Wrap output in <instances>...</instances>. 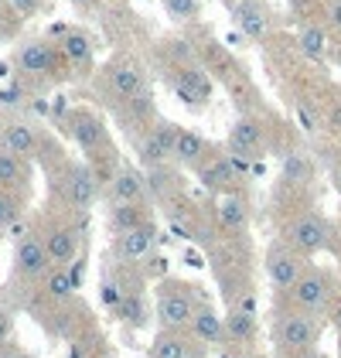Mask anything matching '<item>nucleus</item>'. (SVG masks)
<instances>
[{"instance_id": "f257e3e1", "label": "nucleus", "mask_w": 341, "mask_h": 358, "mask_svg": "<svg viewBox=\"0 0 341 358\" xmlns=\"http://www.w3.org/2000/svg\"><path fill=\"white\" fill-rule=\"evenodd\" d=\"M17 72L24 79H55L61 76V69H68V62L61 58L55 41L48 38H28L21 48H17Z\"/></svg>"}, {"instance_id": "f03ea898", "label": "nucleus", "mask_w": 341, "mask_h": 358, "mask_svg": "<svg viewBox=\"0 0 341 358\" xmlns=\"http://www.w3.org/2000/svg\"><path fill=\"white\" fill-rule=\"evenodd\" d=\"M195 297H191V290H188V283H181V280H164L161 287H157V307H154V314H157V324L168 331H184L188 328V321H191V314H195Z\"/></svg>"}, {"instance_id": "7ed1b4c3", "label": "nucleus", "mask_w": 341, "mask_h": 358, "mask_svg": "<svg viewBox=\"0 0 341 358\" xmlns=\"http://www.w3.org/2000/svg\"><path fill=\"white\" fill-rule=\"evenodd\" d=\"M65 123H68V134H72V140L79 143V150H82L85 157H96V154H103V150H113L110 127L103 123L99 113H92L89 106L68 110Z\"/></svg>"}, {"instance_id": "20e7f679", "label": "nucleus", "mask_w": 341, "mask_h": 358, "mask_svg": "<svg viewBox=\"0 0 341 358\" xmlns=\"http://www.w3.org/2000/svg\"><path fill=\"white\" fill-rule=\"evenodd\" d=\"M174 137H177V127L170 120H154L143 137L137 140V157L143 167H161V164H174L168 157H174Z\"/></svg>"}, {"instance_id": "39448f33", "label": "nucleus", "mask_w": 341, "mask_h": 358, "mask_svg": "<svg viewBox=\"0 0 341 358\" xmlns=\"http://www.w3.org/2000/svg\"><path fill=\"white\" fill-rule=\"evenodd\" d=\"M170 69H174L170 72V89L181 96V103H188V106H208V99H212V79L205 76V69L184 65V62H177Z\"/></svg>"}, {"instance_id": "423d86ee", "label": "nucleus", "mask_w": 341, "mask_h": 358, "mask_svg": "<svg viewBox=\"0 0 341 358\" xmlns=\"http://www.w3.org/2000/svg\"><path fill=\"white\" fill-rule=\"evenodd\" d=\"M157 246V225L154 222H140L126 232H116L113 239V256L119 263H137L143 256H150Z\"/></svg>"}, {"instance_id": "0eeeda50", "label": "nucleus", "mask_w": 341, "mask_h": 358, "mask_svg": "<svg viewBox=\"0 0 341 358\" xmlns=\"http://www.w3.org/2000/svg\"><path fill=\"white\" fill-rule=\"evenodd\" d=\"M48 270H52V259H48L45 239L21 236L17 246H14V273L21 276V280H45Z\"/></svg>"}, {"instance_id": "6e6552de", "label": "nucleus", "mask_w": 341, "mask_h": 358, "mask_svg": "<svg viewBox=\"0 0 341 358\" xmlns=\"http://www.w3.org/2000/svg\"><path fill=\"white\" fill-rule=\"evenodd\" d=\"M96 194H99V185H96V178H92V167L65 164V201H68L75 212L92 208Z\"/></svg>"}, {"instance_id": "1a4fd4ad", "label": "nucleus", "mask_w": 341, "mask_h": 358, "mask_svg": "<svg viewBox=\"0 0 341 358\" xmlns=\"http://www.w3.org/2000/svg\"><path fill=\"white\" fill-rule=\"evenodd\" d=\"M317 341V324L307 314H286L277 321V345L286 352H307Z\"/></svg>"}, {"instance_id": "9d476101", "label": "nucleus", "mask_w": 341, "mask_h": 358, "mask_svg": "<svg viewBox=\"0 0 341 358\" xmlns=\"http://www.w3.org/2000/svg\"><path fill=\"white\" fill-rule=\"evenodd\" d=\"M103 83H106V89H110L113 96H119V99H133V96L143 92L140 69H137L133 62H126V58H116V62H110V65L103 69Z\"/></svg>"}, {"instance_id": "9b49d317", "label": "nucleus", "mask_w": 341, "mask_h": 358, "mask_svg": "<svg viewBox=\"0 0 341 358\" xmlns=\"http://www.w3.org/2000/svg\"><path fill=\"white\" fill-rule=\"evenodd\" d=\"M0 150H10V154H17V157L34 161V157L41 154V134H34L28 123L10 120V123L0 127Z\"/></svg>"}, {"instance_id": "f8f14e48", "label": "nucleus", "mask_w": 341, "mask_h": 358, "mask_svg": "<svg viewBox=\"0 0 341 358\" xmlns=\"http://www.w3.org/2000/svg\"><path fill=\"white\" fill-rule=\"evenodd\" d=\"M290 290H293V301H297V307H304V310H321V307L328 303V294H331L328 276L317 273V270H304V273L297 276V283H293Z\"/></svg>"}, {"instance_id": "ddd939ff", "label": "nucleus", "mask_w": 341, "mask_h": 358, "mask_svg": "<svg viewBox=\"0 0 341 358\" xmlns=\"http://www.w3.org/2000/svg\"><path fill=\"white\" fill-rule=\"evenodd\" d=\"M45 249H48V259H52V266H72L75 263V256H79V232L72 229V225H55V229H48V236H45Z\"/></svg>"}, {"instance_id": "4468645a", "label": "nucleus", "mask_w": 341, "mask_h": 358, "mask_svg": "<svg viewBox=\"0 0 341 358\" xmlns=\"http://www.w3.org/2000/svg\"><path fill=\"white\" fill-rule=\"evenodd\" d=\"M228 154L232 157H259L263 154V127L256 120H235L228 130Z\"/></svg>"}, {"instance_id": "2eb2a0df", "label": "nucleus", "mask_w": 341, "mask_h": 358, "mask_svg": "<svg viewBox=\"0 0 341 358\" xmlns=\"http://www.w3.org/2000/svg\"><path fill=\"white\" fill-rule=\"evenodd\" d=\"M58 52H61V58L72 65V69H89L92 62H96V45H92V38L85 34V31H61V38H58Z\"/></svg>"}, {"instance_id": "dca6fc26", "label": "nucleus", "mask_w": 341, "mask_h": 358, "mask_svg": "<svg viewBox=\"0 0 341 358\" xmlns=\"http://www.w3.org/2000/svg\"><path fill=\"white\" fill-rule=\"evenodd\" d=\"M290 243L300 252H317L328 246V222L321 215H304L290 225Z\"/></svg>"}, {"instance_id": "f3484780", "label": "nucleus", "mask_w": 341, "mask_h": 358, "mask_svg": "<svg viewBox=\"0 0 341 358\" xmlns=\"http://www.w3.org/2000/svg\"><path fill=\"white\" fill-rule=\"evenodd\" d=\"M0 188L14 194H28L31 188V161L10 150H0Z\"/></svg>"}, {"instance_id": "a211bd4d", "label": "nucleus", "mask_w": 341, "mask_h": 358, "mask_svg": "<svg viewBox=\"0 0 341 358\" xmlns=\"http://www.w3.org/2000/svg\"><path fill=\"white\" fill-rule=\"evenodd\" d=\"M177 167H198L201 161H208V140L195 134V130H184L177 127V137H174V157Z\"/></svg>"}, {"instance_id": "6ab92c4d", "label": "nucleus", "mask_w": 341, "mask_h": 358, "mask_svg": "<svg viewBox=\"0 0 341 358\" xmlns=\"http://www.w3.org/2000/svg\"><path fill=\"white\" fill-rule=\"evenodd\" d=\"M106 194H110V201H143L147 185H143V178L130 164H119L113 181L106 185Z\"/></svg>"}, {"instance_id": "aec40b11", "label": "nucleus", "mask_w": 341, "mask_h": 358, "mask_svg": "<svg viewBox=\"0 0 341 358\" xmlns=\"http://www.w3.org/2000/svg\"><path fill=\"white\" fill-rule=\"evenodd\" d=\"M266 273L273 280V287H286L290 290L297 283V276L304 273V266H300V259L290 249H273L270 259H266Z\"/></svg>"}, {"instance_id": "412c9836", "label": "nucleus", "mask_w": 341, "mask_h": 358, "mask_svg": "<svg viewBox=\"0 0 341 358\" xmlns=\"http://www.w3.org/2000/svg\"><path fill=\"white\" fill-rule=\"evenodd\" d=\"M232 17H235L239 31H242L246 38H253V41H259V38L266 34V24H270L259 0H239V3L232 7Z\"/></svg>"}, {"instance_id": "4be33fe9", "label": "nucleus", "mask_w": 341, "mask_h": 358, "mask_svg": "<svg viewBox=\"0 0 341 358\" xmlns=\"http://www.w3.org/2000/svg\"><path fill=\"white\" fill-rule=\"evenodd\" d=\"M113 310L126 328H147V321H150V307H147L140 290H126V294H119L116 303H113Z\"/></svg>"}, {"instance_id": "5701e85b", "label": "nucleus", "mask_w": 341, "mask_h": 358, "mask_svg": "<svg viewBox=\"0 0 341 358\" xmlns=\"http://www.w3.org/2000/svg\"><path fill=\"white\" fill-rule=\"evenodd\" d=\"M106 222H110V232H126L140 222H150V208H143V201H113Z\"/></svg>"}, {"instance_id": "b1692460", "label": "nucleus", "mask_w": 341, "mask_h": 358, "mask_svg": "<svg viewBox=\"0 0 341 358\" xmlns=\"http://www.w3.org/2000/svg\"><path fill=\"white\" fill-rule=\"evenodd\" d=\"M188 328H191V334H195L198 341H205V345H222V341H226V334H222V317H219L212 307H195Z\"/></svg>"}, {"instance_id": "393cba45", "label": "nucleus", "mask_w": 341, "mask_h": 358, "mask_svg": "<svg viewBox=\"0 0 341 358\" xmlns=\"http://www.w3.org/2000/svg\"><path fill=\"white\" fill-rule=\"evenodd\" d=\"M222 334H226L228 345H242V341H253V334H256V317H253V310H246V307H235V310H228L226 317H222Z\"/></svg>"}, {"instance_id": "a878e982", "label": "nucleus", "mask_w": 341, "mask_h": 358, "mask_svg": "<svg viewBox=\"0 0 341 358\" xmlns=\"http://www.w3.org/2000/svg\"><path fill=\"white\" fill-rule=\"evenodd\" d=\"M239 174V164L235 161H228V157H208V161H201L198 164V178L205 188H228V181Z\"/></svg>"}, {"instance_id": "bb28decb", "label": "nucleus", "mask_w": 341, "mask_h": 358, "mask_svg": "<svg viewBox=\"0 0 341 358\" xmlns=\"http://www.w3.org/2000/svg\"><path fill=\"white\" fill-rule=\"evenodd\" d=\"M150 358H191V348H188L184 331L161 328V334H157L154 345H150Z\"/></svg>"}, {"instance_id": "cd10ccee", "label": "nucleus", "mask_w": 341, "mask_h": 358, "mask_svg": "<svg viewBox=\"0 0 341 358\" xmlns=\"http://www.w3.org/2000/svg\"><path fill=\"white\" fill-rule=\"evenodd\" d=\"M219 222H222V229H228V232H242L246 222H249L246 201L239 194H222L219 198Z\"/></svg>"}, {"instance_id": "c85d7f7f", "label": "nucleus", "mask_w": 341, "mask_h": 358, "mask_svg": "<svg viewBox=\"0 0 341 358\" xmlns=\"http://www.w3.org/2000/svg\"><path fill=\"white\" fill-rule=\"evenodd\" d=\"M161 7H164V14L170 21H177V24L195 21L201 14V0H161Z\"/></svg>"}, {"instance_id": "c756f323", "label": "nucleus", "mask_w": 341, "mask_h": 358, "mask_svg": "<svg viewBox=\"0 0 341 358\" xmlns=\"http://www.w3.org/2000/svg\"><path fill=\"white\" fill-rule=\"evenodd\" d=\"M17 215H21V194L3 192V188H0V229L14 225Z\"/></svg>"}, {"instance_id": "7c9ffc66", "label": "nucleus", "mask_w": 341, "mask_h": 358, "mask_svg": "<svg viewBox=\"0 0 341 358\" xmlns=\"http://www.w3.org/2000/svg\"><path fill=\"white\" fill-rule=\"evenodd\" d=\"M284 178H290V181H307L311 178V164L300 154H290L284 161Z\"/></svg>"}, {"instance_id": "2f4dec72", "label": "nucleus", "mask_w": 341, "mask_h": 358, "mask_svg": "<svg viewBox=\"0 0 341 358\" xmlns=\"http://www.w3.org/2000/svg\"><path fill=\"white\" fill-rule=\"evenodd\" d=\"M300 48H304L307 55L321 58V55H324V31L307 28V31H304V34H300Z\"/></svg>"}, {"instance_id": "473e14b6", "label": "nucleus", "mask_w": 341, "mask_h": 358, "mask_svg": "<svg viewBox=\"0 0 341 358\" xmlns=\"http://www.w3.org/2000/svg\"><path fill=\"white\" fill-rule=\"evenodd\" d=\"M7 7H10L17 17H34V14H41L45 0H7Z\"/></svg>"}, {"instance_id": "72a5a7b5", "label": "nucleus", "mask_w": 341, "mask_h": 358, "mask_svg": "<svg viewBox=\"0 0 341 358\" xmlns=\"http://www.w3.org/2000/svg\"><path fill=\"white\" fill-rule=\"evenodd\" d=\"M10 334H14V314L0 307V345H7V341H10Z\"/></svg>"}, {"instance_id": "f704fd0d", "label": "nucleus", "mask_w": 341, "mask_h": 358, "mask_svg": "<svg viewBox=\"0 0 341 358\" xmlns=\"http://www.w3.org/2000/svg\"><path fill=\"white\" fill-rule=\"evenodd\" d=\"M0 358H31L21 345H14V341H7V345H0Z\"/></svg>"}, {"instance_id": "c9c22d12", "label": "nucleus", "mask_w": 341, "mask_h": 358, "mask_svg": "<svg viewBox=\"0 0 341 358\" xmlns=\"http://www.w3.org/2000/svg\"><path fill=\"white\" fill-rule=\"evenodd\" d=\"M331 24H335V28H341V0H335V3H331Z\"/></svg>"}, {"instance_id": "e433bc0d", "label": "nucleus", "mask_w": 341, "mask_h": 358, "mask_svg": "<svg viewBox=\"0 0 341 358\" xmlns=\"http://www.w3.org/2000/svg\"><path fill=\"white\" fill-rule=\"evenodd\" d=\"M331 317H335V324H338V328H341V301L335 303V314H331Z\"/></svg>"}, {"instance_id": "4c0bfd02", "label": "nucleus", "mask_w": 341, "mask_h": 358, "mask_svg": "<svg viewBox=\"0 0 341 358\" xmlns=\"http://www.w3.org/2000/svg\"><path fill=\"white\" fill-rule=\"evenodd\" d=\"M68 3H75V7H85V3H92V0H68Z\"/></svg>"}, {"instance_id": "58836bf2", "label": "nucleus", "mask_w": 341, "mask_h": 358, "mask_svg": "<svg viewBox=\"0 0 341 358\" xmlns=\"http://www.w3.org/2000/svg\"><path fill=\"white\" fill-rule=\"evenodd\" d=\"M335 127H341V110H335Z\"/></svg>"}, {"instance_id": "ea45409f", "label": "nucleus", "mask_w": 341, "mask_h": 358, "mask_svg": "<svg viewBox=\"0 0 341 358\" xmlns=\"http://www.w3.org/2000/svg\"><path fill=\"white\" fill-rule=\"evenodd\" d=\"M222 358H246V355H235V352H226V355Z\"/></svg>"}, {"instance_id": "a19ab883", "label": "nucleus", "mask_w": 341, "mask_h": 358, "mask_svg": "<svg viewBox=\"0 0 341 358\" xmlns=\"http://www.w3.org/2000/svg\"><path fill=\"white\" fill-rule=\"evenodd\" d=\"M335 185H338V192H341V171H338V174H335Z\"/></svg>"}, {"instance_id": "79ce46f5", "label": "nucleus", "mask_w": 341, "mask_h": 358, "mask_svg": "<svg viewBox=\"0 0 341 358\" xmlns=\"http://www.w3.org/2000/svg\"><path fill=\"white\" fill-rule=\"evenodd\" d=\"M222 3H226V7H235V3H239V0H222Z\"/></svg>"}, {"instance_id": "37998d69", "label": "nucleus", "mask_w": 341, "mask_h": 358, "mask_svg": "<svg viewBox=\"0 0 341 358\" xmlns=\"http://www.w3.org/2000/svg\"><path fill=\"white\" fill-rule=\"evenodd\" d=\"M3 10H7V0H0V14H3Z\"/></svg>"}, {"instance_id": "c03bdc74", "label": "nucleus", "mask_w": 341, "mask_h": 358, "mask_svg": "<svg viewBox=\"0 0 341 358\" xmlns=\"http://www.w3.org/2000/svg\"><path fill=\"white\" fill-rule=\"evenodd\" d=\"M338 352H341V341H338Z\"/></svg>"}]
</instances>
